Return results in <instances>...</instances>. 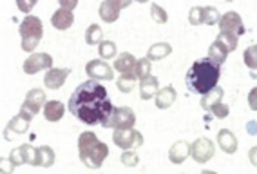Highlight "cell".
Returning a JSON list of instances; mask_svg holds the SVG:
<instances>
[{
    "label": "cell",
    "instance_id": "1",
    "mask_svg": "<svg viewBox=\"0 0 257 174\" xmlns=\"http://www.w3.org/2000/svg\"><path fill=\"white\" fill-rule=\"evenodd\" d=\"M71 115L87 125H103L112 115V102L107 95L105 87L96 80H87L80 83L69 98Z\"/></svg>",
    "mask_w": 257,
    "mask_h": 174
},
{
    "label": "cell",
    "instance_id": "2",
    "mask_svg": "<svg viewBox=\"0 0 257 174\" xmlns=\"http://www.w3.org/2000/svg\"><path fill=\"white\" fill-rule=\"evenodd\" d=\"M221 76V65L212 62L210 58H201L194 62L187 73V87L194 95H207L216 89Z\"/></svg>",
    "mask_w": 257,
    "mask_h": 174
},
{
    "label": "cell",
    "instance_id": "3",
    "mask_svg": "<svg viewBox=\"0 0 257 174\" xmlns=\"http://www.w3.org/2000/svg\"><path fill=\"white\" fill-rule=\"evenodd\" d=\"M20 37H22V49L31 53L35 47L38 46L42 35H44V26H42L40 19L28 15L26 19L20 22Z\"/></svg>",
    "mask_w": 257,
    "mask_h": 174
},
{
    "label": "cell",
    "instance_id": "4",
    "mask_svg": "<svg viewBox=\"0 0 257 174\" xmlns=\"http://www.w3.org/2000/svg\"><path fill=\"white\" fill-rule=\"evenodd\" d=\"M134 124H136V116L131 107H114L112 115L103 124V127L118 131V129H133Z\"/></svg>",
    "mask_w": 257,
    "mask_h": 174
},
{
    "label": "cell",
    "instance_id": "5",
    "mask_svg": "<svg viewBox=\"0 0 257 174\" xmlns=\"http://www.w3.org/2000/svg\"><path fill=\"white\" fill-rule=\"evenodd\" d=\"M112 142L123 149V151H131V149H136V147L143 145V136L142 133L134 131V129H118L112 133Z\"/></svg>",
    "mask_w": 257,
    "mask_h": 174
},
{
    "label": "cell",
    "instance_id": "6",
    "mask_svg": "<svg viewBox=\"0 0 257 174\" xmlns=\"http://www.w3.org/2000/svg\"><path fill=\"white\" fill-rule=\"evenodd\" d=\"M214 152H216V147H214V142L208 138H198L190 145V154L198 163H207L208 160L214 158Z\"/></svg>",
    "mask_w": 257,
    "mask_h": 174
},
{
    "label": "cell",
    "instance_id": "7",
    "mask_svg": "<svg viewBox=\"0 0 257 174\" xmlns=\"http://www.w3.org/2000/svg\"><path fill=\"white\" fill-rule=\"evenodd\" d=\"M107 154H109V147L103 142H98L96 145L92 147L87 154H83L80 160L83 161V165H87L89 169H100L103 161H105Z\"/></svg>",
    "mask_w": 257,
    "mask_h": 174
},
{
    "label": "cell",
    "instance_id": "8",
    "mask_svg": "<svg viewBox=\"0 0 257 174\" xmlns=\"http://www.w3.org/2000/svg\"><path fill=\"white\" fill-rule=\"evenodd\" d=\"M53 65V58L47 53H33L29 58L24 62V73L26 74H35L42 69H51Z\"/></svg>",
    "mask_w": 257,
    "mask_h": 174
},
{
    "label": "cell",
    "instance_id": "9",
    "mask_svg": "<svg viewBox=\"0 0 257 174\" xmlns=\"http://www.w3.org/2000/svg\"><path fill=\"white\" fill-rule=\"evenodd\" d=\"M219 29H221V33H234L237 37H241L244 33L243 20H241V17H239L235 11H228V13H225L221 17Z\"/></svg>",
    "mask_w": 257,
    "mask_h": 174
},
{
    "label": "cell",
    "instance_id": "10",
    "mask_svg": "<svg viewBox=\"0 0 257 174\" xmlns=\"http://www.w3.org/2000/svg\"><path fill=\"white\" fill-rule=\"evenodd\" d=\"M127 6H131L128 0H125V2H116V0H105V2H101V6H100L101 20L107 24L116 22L119 17V10H121V8H127Z\"/></svg>",
    "mask_w": 257,
    "mask_h": 174
},
{
    "label": "cell",
    "instance_id": "11",
    "mask_svg": "<svg viewBox=\"0 0 257 174\" xmlns=\"http://www.w3.org/2000/svg\"><path fill=\"white\" fill-rule=\"evenodd\" d=\"M46 93L42 91V89H31V91L28 93V97H26V102L22 104V107L20 109L26 111L28 115L35 116L40 111L42 106H46Z\"/></svg>",
    "mask_w": 257,
    "mask_h": 174
},
{
    "label": "cell",
    "instance_id": "12",
    "mask_svg": "<svg viewBox=\"0 0 257 174\" xmlns=\"http://www.w3.org/2000/svg\"><path fill=\"white\" fill-rule=\"evenodd\" d=\"M85 73L89 74L94 80H112L114 73H112V67L109 64H105L103 60H91L87 65H85Z\"/></svg>",
    "mask_w": 257,
    "mask_h": 174
},
{
    "label": "cell",
    "instance_id": "13",
    "mask_svg": "<svg viewBox=\"0 0 257 174\" xmlns=\"http://www.w3.org/2000/svg\"><path fill=\"white\" fill-rule=\"evenodd\" d=\"M74 22V15L73 11H67L64 8H60L53 13L51 17V24H53V28L60 29V31H65V29H69Z\"/></svg>",
    "mask_w": 257,
    "mask_h": 174
},
{
    "label": "cell",
    "instance_id": "14",
    "mask_svg": "<svg viewBox=\"0 0 257 174\" xmlns=\"http://www.w3.org/2000/svg\"><path fill=\"white\" fill-rule=\"evenodd\" d=\"M69 73V69H49V73H46V78H44V83L49 89H60L65 83Z\"/></svg>",
    "mask_w": 257,
    "mask_h": 174
},
{
    "label": "cell",
    "instance_id": "15",
    "mask_svg": "<svg viewBox=\"0 0 257 174\" xmlns=\"http://www.w3.org/2000/svg\"><path fill=\"white\" fill-rule=\"evenodd\" d=\"M217 145L226 152V154H234L237 151V138L228 129H221L217 133Z\"/></svg>",
    "mask_w": 257,
    "mask_h": 174
},
{
    "label": "cell",
    "instance_id": "16",
    "mask_svg": "<svg viewBox=\"0 0 257 174\" xmlns=\"http://www.w3.org/2000/svg\"><path fill=\"white\" fill-rule=\"evenodd\" d=\"M176 97H178V93H176L174 87L167 85L158 91V95L154 97V104H156L158 109H169V107L176 102Z\"/></svg>",
    "mask_w": 257,
    "mask_h": 174
},
{
    "label": "cell",
    "instance_id": "17",
    "mask_svg": "<svg viewBox=\"0 0 257 174\" xmlns=\"http://www.w3.org/2000/svg\"><path fill=\"white\" fill-rule=\"evenodd\" d=\"M188 154H190V143L179 140V142H176L174 145L170 147L169 160L172 161V163H183L188 158Z\"/></svg>",
    "mask_w": 257,
    "mask_h": 174
},
{
    "label": "cell",
    "instance_id": "18",
    "mask_svg": "<svg viewBox=\"0 0 257 174\" xmlns=\"http://www.w3.org/2000/svg\"><path fill=\"white\" fill-rule=\"evenodd\" d=\"M33 116L28 115L26 111L20 109V113L11 120L10 124H8V131H13L15 134H24L26 131L29 129V124H31Z\"/></svg>",
    "mask_w": 257,
    "mask_h": 174
},
{
    "label": "cell",
    "instance_id": "19",
    "mask_svg": "<svg viewBox=\"0 0 257 174\" xmlns=\"http://www.w3.org/2000/svg\"><path fill=\"white\" fill-rule=\"evenodd\" d=\"M158 87H160V80L156 76L151 74V76L143 78L140 82V97H142V100H151L152 97H156Z\"/></svg>",
    "mask_w": 257,
    "mask_h": 174
},
{
    "label": "cell",
    "instance_id": "20",
    "mask_svg": "<svg viewBox=\"0 0 257 174\" xmlns=\"http://www.w3.org/2000/svg\"><path fill=\"white\" fill-rule=\"evenodd\" d=\"M64 113L65 107L60 100H51L44 106V116H46L47 122H58V120H62Z\"/></svg>",
    "mask_w": 257,
    "mask_h": 174
},
{
    "label": "cell",
    "instance_id": "21",
    "mask_svg": "<svg viewBox=\"0 0 257 174\" xmlns=\"http://www.w3.org/2000/svg\"><path fill=\"white\" fill-rule=\"evenodd\" d=\"M136 64H138V60L134 58L131 53H121V55L116 58L114 62V69L116 71H119V73H134V67H136Z\"/></svg>",
    "mask_w": 257,
    "mask_h": 174
},
{
    "label": "cell",
    "instance_id": "22",
    "mask_svg": "<svg viewBox=\"0 0 257 174\" xmlns=\"http://www.w3.org/2000/svg\"><path fill=\"white\" fill-rule=\"evenodd\" d=\"M55 160H56V154L51 147L47 145L37 147V165L35 167H51V165L55 163Z\"/></svg>",
    "mask_w": 257,
    "mask_h": 174
},
{
    "label": "cell",
    "instance_id": "23",
    "mask_svg": "<svg viewBox=\"0 0 257 174\" xmlns=\"http://www.w3.org/2000/svg\"><path fill=\"white\" fill-rule=\"evenodd\" d=\"M226 56H228V51H226V47L223 46L221 42L214 40V44L208 47V58H210L212 62H216L217 65H221V64H225Z\"/></svg>",
    "mask_w": 257,
    "mask_h": 174
},
{
    "label": "cell",
    "instance_id": "24",
    "mask_svg": "<svg viewBox=\"0 0 257 174\" xmlns=\"http://www.w3.org/2000/svg\"><path fill=\"white\" fill-rule=\"evenodd\" d=\"M170 53H172L170 44H167V42H158V44H154V46L149 49L147 58L149 60H163V58H167Z\"/></svg>",
    "mask_w": 257,
    "mask_h": 174
},
{
    "label": "cell",
    "instance_id": "25",
    "mask_svg": "<svg viewBox=\"0 0 257 174\" xmlns=\"http://www.w3.org/2000/svg\"><path fill=\"white\" fill-rule=\"evenodd\" d=\"M100 142L96 136H94V133H82L78 138V152H80V158H82L83 154H87L89 151H91L92 147L96 145V143Z\"/></svg>",
    "mask_w": 257,
    "mask_h": 174
},
{
    "label": "cell",
    "instance_id": "26",
    "mask_svg": "<svg viewBox=\"0 0 257 174\" xmlns=\"http://www.w3.org/2000/svg\"><path fill=\"white\" fill-rule=\"evenodd\" d=\"M136 80H138V76L134 73H123L116 80V85L121 93H131L136 87Z\"/></svg>",
    "mask_w": 257,
    "mask_h": 174
},
{
    "label": "cell",
    "instance_id": "27",
    "mask_svg": "<svg viewBox=\"0 0 257 174\" xmlns=\"http://www.w3.org/2000/svg\"><path fill=\"white\" fill-rule=\"evenodd\" d=\"M221 98H223V89H221V87H216V89H212L210 93H207V95L203 97L201 107H203V109H208V111H210L212 107L216 106V104H219Z\"/></svg>",
    "mask_w": 257,
    "mask_h": 174
},
{
    "label": "cell",
    "instance_id": "28",
    "mask_svg": "<svg viewBox=\"0 0 257 174\" xmlns=\"http://www.w3.org/2000/svg\"><path fill=\"white\" fill-rule=\"evenodd\" d=\"M85 42L89 46H96V44H101L103 42V31L98 24H91L85 31Z\"/></svg>",
    "mask_w": 257,
    "mask_h": 174
},
{
    "label": "cell",
    "instance_id": "29",
    "mask_svg": "<svg viewBox=\"0 0 257 174\" xmlns=\"http://www.w3.org/2000/svg\"><path fill=\"white\" fill-rule=\"evenodd\" d=\"M216 40L221 42V44L226 47V51H228V53H232V51L237 49L239 37H237V35H234V33H219V37H217Z\"/></svg>",
    "mask_w": 257,
    "mask_h": 174
},
{
    "label": "cell",
    "instance_id": "30",
    "mask_svg": "<svg viewBox=\"0 0 257 174\" xmlns=\"http://www.w3.org/2000/svg\"><path fill=\"white\" fill-rule=\"evenodd\" d=\"M98 51H100V56L101 58H114L116 56V44L112 40H103L100 44V47H98Z\"/></svg>",
    "mask_w": 257,
    "mask_h": 174
},
{
    "label": "cell",
    "instance_id": "31",
    "mask_svg": "<svg viewBox=\"0 0 257 174\" xmlns=\"http://www.w3.org/2000/svg\"><path fill=\"white\" fill-rule=\"evenodd\" d=\"M134 74H136L140 80L151 76V60L149 58L138 60V64H136V67H134Z\"/></svg>",
    "mask_w": 257,
    "mask_h": 174
},
{
    "label": "cell",
    "instance_id": "32",
    "mask_svg": "<svg viewBox=\"0 0 257 174\" xmlns=\"http://www.w3.org/2000/svg\"><path fill=\"white\" fill-rule=\"evenodd\" d=\"M219 13H217L216 8H212V6H207V8H203V24H207V26H214V24L219 22Z\"/></svg>",
    "mask_w": 257,
    "mask_h": 174
},
{
    "label": "cell",
    "instance_id": "33",
    "mask_svg": "<svg viewBox=\"0 0 257 174\" xmlns=\"http://www.w3.org/2000/svg\"><path fill=\"white\" fill-rule=\"evenodd\" d=\"M244 64L250 69H257V46H250L244 51Z\"/></svg>",
    "mask_w": 257,
    "mask_h": 174
},
{
    "label": "cell",
    "instance_id": "34",
    "mask_svg": "<svg viewBox=\"0 0 257 174\" xmlns=\"http://www.w3.org/2000/svg\"><path fill=\"white\" fill-rule=\"evenodd\" d=\"M151 15H152V20L156 24H165L167 22V13H165V10L163 8H160L158 4H152L151 6Z\"/></svg>",
    "mask_w": 257,
    "mask_h": 174
},
{
    "label": "cell",
    "instance_id": "35",
    "mask_svg": "<svg viewBox=\"0 0 257 174\" xmlns=\"http://www.w3.org/2000/svg\"><path fill=\"white\" fill-rule=\"evenodd\" d=\"M22 147V151H24V158H26V163L29 165H37V147H33V145H20Z\"/></svg>",
    "mask_w": 257,
    "mask_h": 174
},
{
    "label": "cell",
    "instance_id": "36",
    "mask_svg": "<svg viewBox=\"0 0 257 174\" xmlns=\"http://www.w3.org/2000/svg\"><path fill=\"white\" fill-rule=\"evenodd\" d=\"M188 22L192 24V26L203 24V8H192L190 15H188Z\"/></svg>",
    "mask_w": 257,
    "mask_h": 174
},
{
    "label": "cell",
    "instance_id": "37",
    "mask_svg": "<svg viewBox=\"0 0 257 174\" xmlns=\"http://www.w3.org/2000/svg\"><path fill=\"white\" fill-rule=\"evenodd\" d=\"M138 154L133 151H125L123 154H121V163L127 165V167H134V165H138Z\"/></svg>",
    "mask_w": 257,
    "mask_h": 174
},
{
    "label": "cell",
    "instance_id": "38",
    "mask_svg": "<svg viewBox=\"0 0 257 174\" xmlns=\"http://www.w3.org/2000/svg\"><path fill=\"white\" fill-rule=\"evenodd\" d=\"M212 113H214V116H216V118H226V116H228V113H230V109H228V106H225V104H223V102H219V104H216V106L212 107Z\"/></svg>",
    "mask_w": 257,
    "mask_h": 174
},
{
    "label": "cell",
    "instance_id": "39",
    "mask_svg": "<svg viewBox=\"0 0 257 174\" xmlns=\"http://www.w3.org/2000/svg\"><path fill=\"white\" fill-rule=\"evenodd\" d=\"M10 160L13 161L15 165H22V163H26V158H24L22 147H17V149H13V151H11Z\"/></svg>",
    "mask_w": 257,
    "mask_h": 174
},
{
    "label": "cell",
    "instance_id": "40",
    "mask_svg": "<svg viewBox=\"0 0 257 174\" xmlns=\"http://www.w3.org/2000/svg\"><path fill=\"white\" fill-rule=\"evenodd\" d=\"M248 106L252 111H257V87H253L250 95H248Z\"/></svg>",
    "mask_w": 257,
    "mask_h": 174
},
{
    "label": "cell",
    "instance_id": "41",
    "mask_svg": "<svg viewBox=\"0 0 257 174\" xmlns=\"http://www.w3.org/2000/svg\"><path fill=\"white\" fill-rule=\"evenodd\" d=\"M15 167H17V165H15L10 158H4V160H2V174H11Z\"/></svg>",
    "mask_w": 257,
    "mask_h": 174
},
{
    "label": "cell",
    "instance_id": "42",
    "mask_svg": "<svg viewBox=\"0 0 257 174\" xmlns=\"http://www.w3.org/2000/svg\"><path fill=\"white\" fill-rule=\"evenodd\" d=\"M60 6L64 8V10H67V11H71V10H74L76 8V2H69V0H60Z\"/></svg>",
    "mask_w": 257,
    "mask_h": 174
},
{
    "label": "cell",
    "instance_id": "43",
    "mask_svg": "<svg viewBox=\"0 0 257 174\" xmlns=\"http://www.w3.org/2000/svg\"><path fill=\"white\" fill-rule=\"evenodd\" d=\"M248 158H250L252 165H255V167H257V147H252V149H250V152H248Z\"/></svg>",
    "mask_w": 257,
    "mask_h": 174
},
{
    "label": "cell",
    "instance_id": "44",
    "mask_svg": "<svg viewBox=\"0 0 257 174\" xmlns=\"http://www.w3.org/2000/svg\"><path fill=\"white\" fill-rule=\"evenodd\" d=\"M33 6H35V2H19V8L22 11H26V13H28V11L31 10Z\"/></svg>",
    "mask_w": 257,
    "mask_h": 174
},
{
    "label": "cell",
    "instance_id": "45",
    "mask_svg": "<svg viewBox=\"0 0 257 174\" xmlns=\"http://www.w3.org/2000/svg\"><path fill=\"white\" fill-rule=\"evenodd\" d=\"M201 174H217V172H214V170H203Z\"/></svg>",
    "mask_w": 257,
    "mask_h": 174
}]
</instances>
